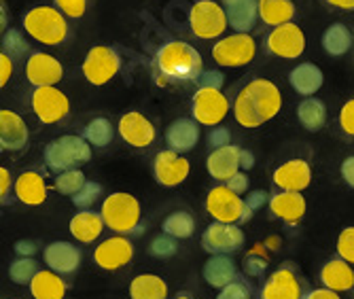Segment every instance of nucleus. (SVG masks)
I'll return each instance as SVG.
<instances>
[{"label":"nucleus","mask_w":354,"mask_h":299,"mask_svg":"<svg viewBox=\"0 0 354 299\" xmlns=\"http://www.w3.org/2000/svg\"><path fill=\"white\" fill-rule=\"evenodd\" d=\"M282 109V93L268 79L250 81L236 98L234 117L242 127H259L272 121Z\"/></svg>","instance_id":"nucleus-1"},{"label":"nucleus","mask_w":354,"mask_h":299,"mask_svg":"<svg viewBox=\"0 0 354 299\" xmlns=\"http://www.w3.org/2000/svg\"><path fill=\"white\" fill-rule=\"evenodd\" d=\"M155 69L168 81L191 83L202 77L204 62L193 45L185 41H168L155 53Z\"/></svg>","instance_id":"nucleus-2"},{"label":"nucleus","mask_w":354,"mask_h":299,"mask_svg":"<svg viewBox=\"0 0 354 299\" xmlns=\"http://www.w3.org/2000/svg\"><path fill=\"white\" fill-rule=\"evenodd\" d=\"M100 215L104 219V225L115 231L117 236H130V234H138L140 229V202L125 191H117L111 193L100 208Z\"/></svg>","instance_id":"nucleus-3"},{"label":"nucleus","mask_w":354,"mask_h":299,"mask_svg":"<svg viewBox=\"0 0 354 299\" xmlns=\"http://www.w3.org/2000/svg\"><path fill=\"white\" fill-rule=\"evenodd\" d=\"M21 24H24L26 32L32 39L43 43V45H51V47L66 43L68 32H71L68 24H66V15H64L55 7H35V9H30L24 15Z\"/></svg>","instance_id":"nucleus-4"},{"label":"nucleus","mask_w":354,"mask_h":299,"mask_svg":"<svg viewBox=\"0 0 354 299\" xmlns=\"http://www.w3.org/2000/svg\"><path fill=\"white\" fill-rule=\"evenodd\" d=\"M91 159V145L81 136H59L45 147V163L49 170L62 174L68 170H79Z\"/></svg>","instance_id":"nucleus-5"},{"label":"nucleus","mask_w":354,"mask_h":299,"mask_svg":"<svg viewBox=\"0 0 354 299\" xmlns=\"http://www.w3.org/2000/svg\"><path fill=\"white\" fill-rule=\"evenodd\" d=\"M227 13L214 0H200L189 11V28L202 41L218 39L227 30Z\"/></svg>","instance_id":"nucleus-6"},{"label":"nucleus","mask_w":354,"mask_h":299,"mask_svg":"<svg viewBox=\"0 0 354 299\" xmlns=\"http://www.w3.org/2000/svg\"><path fill=\"white\" fill-rule=\"evenodd\" d=\"M246 202L242 195L234 193L227 185H218L206 195V212L216 223H234L238 225L244 219Z\"/></svg>","instance_id":"nucleus-7"},{"label":"nucleus","mask_w":354,"mask_h":299,"mask_svg":"<svg viewBox=\"0 0 354 299\" xmlns=\"http://www.w3.org/2000/svg\"><path fill=\"white\" fill-rule=\"evenodd\" d=\"M121 69L119 53L109 45H95L83 60V75L91 85H106Z\"/></svg>","instance_id":"nucleus-8"},{"label":"nucleus","mask_w":354,"mask_h":299,"mask_svg":"<svg viewBox=\"0 0 354 299\" xmlns=\"http://www.w3.org/2000/svg\"><path fill=\"white\" fill-rule=\"evenodd\" d=\"M257 53V45L252 41L250 35H236L225 37L221 41H216V45H212V57L218 66H225V69H238V66H246L252 62Z\"/></svg>","instance_id":"nucleus-9"},{"label":"nucleus","mask_w":354,"mask_h":299,"mask_svg":"<svg viewBox=\"0 0 354 299\" xmlns=\"http://www.w3.org/2000/svg\"><path fill=\"white\" fill-rule=\"evenodd\" d=\"M30 107L35 111L37 119L47 125L66 119L71 113V102L66 93L57 87H35L30 98Z\"/></svg>","instance_id":"nucleus-10"},{"label":"nucleus","mask_w":354,"mask_h":299,"mask_svg":"<svg viewBox=\"0 0 354 299\" xmlns=\"http://www.w3.org/2000/svg\"><path fill=\"white\" fill-rule=\"evenodd\" d=\"M227 113H230V102L221 89L198 87L196 96H193V102H191V115L200 125L214 127L225 119Z\"/></svg>","instance_id":"nucleus-11"},{"label":"nucleus","mask_w":354,"mask_h":299,"mask_svg":"<svg viewBox=\"0 0 354 299\" xmlns=\"http://www.w3.org/2000/svg\"><path fill=\"white\" fill-rule=\"evenodd\" d=\"M244 244V231L234 223H210L202 234V246L210 255H230Z\"/></svg>","instance_id":"nucleus-12"},{"label":"nucleus","mask_w":354,"mask_h":299,"mask_svg":"<svg viewBox=\"0 0 354 299\" xmlns=\"http://www.w3.org/2000/svg\"><path fill=\"white\" fill-rule=\"evenodd\" d=\"M266 47L272 55L284 60H297L306 51V35L297 24H284L270 32L266 39Z\"/></svg>","instance_id":"nucleus-13"},{"label":"nucleus","mask_w":354,"mask_h":299,"mask_svg":"<svg viewBox=\"0 0 354 299\" xmlns=\"http://www.w3.org/2000/svg\"><path fill=\"white\" fill-rule=\"evenodd\" d=\"M191 172V163L187 157H183L180 153L166 149V151H159L155 155L153 161V174L155 181L164 187H178L180 183L187 181Z\"/></svg>","instance_id":"nucleus-14"},{"label":"nucleus","mask_w":354,"mask_h":299,"mask_svg":"<svg viewBox=\"0 0 354 299\" xmlns=\"http://www.w3.org/2000/svg\"><path fill=\"white\" fill-rule=\"evenodd\" d=\"M134 257V244L127 240L125 236H113L106 238L93 248V261L98 268L106 272L121 270L123 265H127Z\"/></svg>","instance_id":"nucleus-15"},{"label":"nucleus","mask_w":354,"mask_h":299,"mask_svg":"<svg viewBox=\"0 0 354 299\" xmlns=\"http://www.w3.org/2000/svg\"><path fill=\"white\" fill-rule=\"evenodd\" d=\"M64 77V66L49 53L37 51L26 62V79L35 87H55Z\"/></svg>","instance_id":"nucleus-16"},{"label":"nucleus","mask_w":354,"mask_h":299,"mask_svg":"<svg viewBox=\"0 0 354 299\" xmlns=\"http://www.w3.org/2000/svg\"><path fill=\"white\" fill-rule=\"evenodd\" d=\"M242 153H244V149H240L236 145H225V147L214 149L206 159L208 174L214 181L227 183L234 174H238L242 170Z\"/></svg>","instance_id":"nucleus-17"},{"label":"nucleus","mask_w":354,"mask_h":299,"mask_svg":"<svg viewBox=\"0 0 354 299\" xmlns=\"http://www.w3.org/2000/svg\"><path fill=\"white\" fill-rule=\"evenodd\" d=\"M119 136L136 149H145L149 145H153L155 141V125L142 115V113H125L119 119Z\"/></svg>","instance_id":"nucleus-18"},{"label":"nucleus","mask_w":354,"mask_h":299,"mask_svg":"<svg viewBox=\"0 0 354 299\" xmlns=\"http://www.w3.org/2000/svg\"><path fill=\"white\" fill-rule=\"evenodd\" d=\"M43 259H45V265L59 274V276H66V274H75L81 265V251L77 248V244L73 242H51L45 253H43Z\"/></svg>","instance_id":"nucleus-19"},{"label":"nucleus","mask_w":354,"mask_h":299,"mask_svg":"<svg viewBox=\"0 0 354 299\" xmlns=\"http://www.w3.org/2000/svg\"><path fill=\"white\" fill-rule=\"evenodd\" d=\"M312 181V168L306 159H291L282 163L274 172V185L280 187V191H295L301 193L310 187Z\"/></svg>","instance_id":"nucleus-20"},{"label":"nucleus","mask_w":354,"mask_h":299,"mask_svg":"<svg viewBox=\"0 0 354 299\" xmlns=\"http://www.w3.org/2000/svg\"><path fill=\"white\" fill-rule=\"evenodd\" d=\"M301 282L291 268L276 270L261 289V299H301Z\"/></svg>","instance_id":"nucleus-21"},{"label":"nucleus","mask_w":354,"mask_h":299,"mask_svg":"<svg viewBox=\"0 0 354 299\" xmlns=\"http://www.w3.org/2000/svg\"><path fill=\"white\" fill-rule=\"evenodd\" d=\"M221 7L227 13L230 26L240 35H248L259 19V0H221Z\"/></svg>","instance_id":"nucleus-22"},{"label":"nucleus","mask_w":354,"mask_h":299,"mask_svg":"<svg viewBox=\"0 0 354 299\" xmlns=\"http://www.w3.org/2000/svg\"><path fill=\"white\" fill-rule=\"evenodd\" d=\"M200 141V123L193 117H180L176 121H172L166 129V143L168 149L176 151V153H187Z\"/></svg>","instance_id":"nucleus-23"},{"label":"nucleus","mask_w":354,"mask_h":299,"mask_svg":"<svg viewBox=\"0 0 354 299\" xmlns=\"http://www.w3.org/2000/svg\"><path fill=\"white\" fill-rule=\"evenodd\" d=\"M306 197L295 191H278L276 195L270 197V210L276 219L295 225L304 219L306 215Z\"/></svg>","instance_id":"nucleus-24"},{"label":"nucleus","mask_w":354,"mask_h":299,"mask_svg":"<svg viewBox=\"0 0 354 299\" xmlns=\"http://www.w3.org/2000/svg\"><path fill=\"white\" fill-rule=\"evenodd\" d=\"M0 145L5 151H21L28 145L26 121L9 109L0 111Z\"/></svg>","instance_id":"nucleus-25"},{"label":"nucleus","mask_w":354,"mask_h":299,"mask_svg":"<svg viewBox=\"0 0 354 299\" xmlns=\"http://www.w3.org/2000/svg\"><path fill=\"white\" fill-rule=\"evenodd\" d=\"M104 227L106 225H104L102 215L93 210H79L68 223L71 236L81 244H91L93 240H98L102 236Z\"/></svg>","instance_id":"nucleus-26"},{"label":"nucleus","mask_w":354,"mask_h":299,"mask_svg":"<svg viewBox=\"0 0 354 299\" xmlns=\"http://www.w3.org/2000/svg\"><path fill=\"white\" fill-rule=\"evenodd\" d=\"M204 280L214 287V289H225L227 284L236 282L238 278V268L234 259H230V255H212L206 263H204Z\"/></svg>","instance_id":"nucleus-27"},{"label":"nucleus","mask_w":354,"mask_h":299,"mask_svg":"<svg viewBox=\"0 0 354 299\" xmlns=\"http://www.w3.org/2000/svg\"><path fill=\"white\" fill-rule=\"evenodd\" d=\"M320 282L335 293L352 291L354 289V270L350 268L348 261H344L339 257L329 259L323 265V270H320Z\"/></svg>","instance_id":"nucleus-28"},{"label":"nucleus","mask_w":354,"mask_h":299,"mask_svg":"<svg viewBox=\"0 0 354 299\" xmlns=\"http://www.w3.org/2000/svg\"><path fill=\"white\" fill-rule=\"evenodd\" d=\"M323 81H325L323 71H320L318 66L312 62L297 64L291 71V75H288V83H291V87L299 96H306V98H312L320 87H323Z\"/></svg>","instance_id":"nucleus-29"},{"label":"nucleus","mask_w":354,"mask_h":299,"mask_svg":"<svg viewBox=\"0 0 354 299\" xmlns=\"http://www.w3.org/2000/svg\"><path fill=\"white\" fill-rule=\"evenodd\" d=\"M13 189H15L17 199L26 206H41L47 199V185H45V179L39 172L19 174Z\"/></svg>","instance_id":"nucleus-30"},{"label":"nucleus","mask_w":354,"mask_h":299,"mask_svg":"<svg viewBox=\"0 0 354 299\" xmlns=\"http://www.w3.org/2000/svg\"><path fill=\"white\" fill-rule=\"evenodd\" d=\"M30 293L35 299H64L66 295V282L59 274L51 270H41L35 280L30 282Z\"/></svg>","instance_id":"nucleus-31"},{"label":"nucleus","mask_w":354,"mask_h":299,"mask_svg":"<svg viewBox=\"0 0 354 299\" xmlns=\"http://www.w3.org/2000/svg\"><path fill=\"white\" fill-rule=\"evenodd\" d=\"M295 17V5L291 0H259V19L266 26L278 28L291 24Z\"/></svg>","instance_id":"nucleus-32"},{"label":"nucleus","mask_w":354,"mask_h":299,"mask_svg":"<svg viewBox=\"0 0 354 299\" xmlns=\"http://www.w3.org/2000/svg\"><path fill=\"white\" fill-rule=\"evenodd\" d=\"M130 299H168V284L162 276L138 274L130 282Z\"/></svg>","instance_id":"nucleus-33"},{"label":"nucleus","mask_w":354,"mask_h":299,"mask_svg":"<svg viewBox=\"0 0 354 299\" xmlns=\"http://www.w3.org/2000/svg\"><path fill=\"white\" fill-rule=\"evenodd\" d=\"M297 119L308 132H318L323 129L327 123V107L323 100L318 98H306L297 107Z\"/></svg>","instance_id":"nucleus-34"},{"label":"nucleus","mask_w":354,"mask_h":299,"mask_svg":"<svg viewBox=\"0 0 354 299\" xmlns=\"http://www.w3.org/2000/svg\"><path fill=\"white\" fill-rule=\"evenodd\" d=\"M352 41L354 37L350 35V30L344 26V24H331L325 35H323V49L333 55V57H339L344 53H348V49L352 47Z\"/></svg>","instance_id":"nucleus-35"},{"label":"nucleus","mask_w":354,"mask_h":299,"mask_svg":"<svg viewBox=\"0 0 354 299\" xmlns=\"http://www.w3.org/2000/svg\"><path fill=\"white\" fill-rule=\"evenodd\" d=\"M162 229H164V234H168L176 240H187L193 236V231H196V219L185 210H176L164 219Z\"/></svg>","instance_id":"nucleus-36"},{"label":"nucleus","mask_w":354,"mask_h":299,"mask_svg":"<svg viewBox=\"0 0 354 299\" xmlns=\"http://www.w3.org/2000/svg\"><path fill=\"white\" fill-rule=\"evenodd\" d=\"M83 138L91 145V147H109L113 141V125L109 119L104 117H95L93 121H89L83 129Z\"/></svg>","instance_id":"nucleus-37"},{"label":"nucleus","mask_w":354,"mask_h":299,"mask_svg":"<svg viewBox=\"0 0 354 299\" xmlns=\"http://www.w3.org/2000/svg\"><path fill=\"white\" fill-rule=\"evenodd\" d=\"M39 272L41 270H39V263L35 257H17L9 265V278L15 284H30Z\"/></svg>","instance_id":"nucleus-38"},{"label":"nucleus","mask_w":354,"mask_h":299,"mask_svg":"<svg viewBox=\"0 0 354 299\" xmlns=\"http://www.w3.org/2000/svg\"><path fill=\"white\" fill-rule=\"evenodd\" d=\"M87 179L81 170H68V172H62L57 174L55 179V189L62 193V195H77L83 187H85Z\"/></svg>","instance_id":"nucleus-39"},{"label":"nucleus","mask_w":354,"mask_h":299,"mask_svg":"<svg viewBox=\"0 0 354 299\" xmlns=\"http://www.w3.org/2000/svg\"><path fill=\"white\" fill-rule=\"evenodd\" d=\"M100 197H102V185L100 183H93V181H87L85 187L77 195H73L71 199H73V204L79 210H89L95 202H98Z\"/></svg>","instance_id":"nucleus-40"},{"label":"nucleus","mask_w":354,"mask_h":299,"mask_svg":"<svg viewBox=\"0 0 354 299\" xmlns=\"http://www.w3.org/2000/svg\"><path fill=\"white\" fill-rule=\"evenodd\" d=\"M178 251V244H176V238L168 236V234H162L151 240L149 244V253L155 257V259H170L174 257Z\"/></svg>","instance_id":"nucleus-41"},{"label":"nucleus","mask_w":354,"mask_h":299,"mask_svg":"<svg viewBox=\"0 0 354 299\" xmlns=\"http://www.w3.org/2000/svg\"><path fill=\"white\" fill-rule=\"evenodd\" d=\"M28 43H26V39L19 35L17 30H9V32H5L3 35V53L5 55H9L11 60L13 57H21L26 51H28Z\"/></svg>","instance_id":"nucleus-42"},{"label":"nucleus","mask_w":354,"mask_h":299,"mask_svg":"<svg viewBox=\"0 0 354 299\" xmlns=\"http://www.w3.org/2000/svg\"><path fill=\"white\" fill-rule=\"evenodd\" d=\"M337 257L354 265V225L344 227L337 238Z\"/></svg>","instance_id":"nucleus-43"},{"label":"nucleus","mask_w":354,"mask_h":299,"mask_svg":"<svg viewBox=\"0 0 354 299\" xmlns=\"http://www.w3.org/2000/svg\"><path fill=\"white\" fill-rule=\"evenodd\" d=\"M55 9H59L66 17H83L87 11V0H53Z\"/></svg>","instance_id":"nucleus-44"},{"label":"nucleus","mask_w":354,"mask_h":299,"mask_svg":"<svg viewBox=\"0 0 354 299\" xmlns=\"http://www.w3.org/2000/svg\"><path fill=\"white\" fill-rule=\"evenodd\" d=\"M216 299H250V291L244 282H232L218 291Z\"/></svg>","instance_id":"nucleus-45"},{"label":"nucleus","mask_w":354,"mask_h":299,"mask_svg":"<svg viewBox=\"0 0 354 299\" xmlns=\"http://www.w3.org/2000/svg\"><path fill=\"white\" fill-rule=\"evenodd\" d=\"M339 125L348 136H354V98L342 107L339 111Z\"/></svg>","instance_id":"nucleus-46"},{"label":"nucleus","mask_w":354,"mask_h":299,"mask_svg":"<svg viewBox=\"0 0 354 299\" xmlns=\"http://www.w3.org/2000/svg\"><path fill=\"white\" fill-rule=\"evenodd\" d=\"M225 83V77L218 71H204L202 77L198 79L200 87H212V89H221Z\"/></svg>","instance_id":"nucleus-47"},{"label":"nucleus","mask_w":354,"mask_h":299,"mask_svg":"<svg viewBox=\"0 0 354 299\" xmlns=\"http://www.w3.org/2000/svg\"><path fill=\"white\" fill-rule=\"evenodd\" d=\"M225 185H227L234 193H238V195H242V193H246L248 191V185H250V181H248V176H246V172H238V174H234L227 183H225Z\"/></svg>","instance_id":"nucleus-48"},{"label":"nucleus","mask_w":354,"mask_h":299,"mask_svg":"<svg viewBox=\"0 0 354 299\" xmlns=\"http://www.w3.org/2000/svg\"><path fill=\"white\" fill-rule=\"evenodd\" d=\"M268 197H270V195H268L266 191H250L248 197L244 199V202H246V208H250V210L254 212L257 208H261L266 202H270Z\"/></svg>","instance_id":"nucleus-49"},{"label":"nucleus","mask_w":354,"mask_h":299,"mask_svg":"<svg viewBox=\"0 0 354 299\" xmlns=\"http://www.w3.org/2000/svg\"><path fill=\"white\" fill-rule=\"evenodd\" d=\"M13 75V60L5 53H0V85H7Z\"/></svg>","instance_id":"nucleus-50"},{"label":"nucleus","mask_w":354,"mask_h":299,"mask_svg":"<svg viewBox=\"0 0 354 299\" xmlns=\"http://www.w3.org/2000/svg\"><path fill=\"white\" fill-rule=\"evenodd\" d=\"M208 141H210V145L212 147H225V145H232L230 143V132L225 129V127H216V129H212L210 132V136H208Z\"/></svg>","instance_id":"nucleus-51"},{"label":"nucleus","mask_w":354,"mask_h":299,"mask_svg":"<svg viewBox=\"0 0 354 299\" xmlns=\"http://www.w3.org/2000/svg\"><path fill=\"white\" fill-rule=\"evenodd\" d=\"M301 299H342V297H339V293H335V291H331V289L323 287V289L308 291Z\"/></svg>","instance_id":"nucleus-52"},{"label":"nucleus","mask_w":354,"mask_h":299,"mask_svg":"<svg viewBox=\"0 0 354 299\" xmlns=\"http://www.w3.org/2000/svg\"><path fill=\"white\" fill-rule=\"evenodd\" d=\"M342 179L354 189V155L342 161Z\"/></svg>","instance_id":"nucleus-53"},{"label":"nucleus","mask_w":354,"mask_h":299,"mask_svg":"<svg viewBox=\"0 0 354 299\" xmlns=\"http://www.w3.org/2000/svg\"><path fill=\"white\" fill-rule=\"evenodd\" d=\"M15 253L19 257H32L37 253V244L32 240H19V242H15Z\"/></svg>","instance_id":"nucleus-54"},{"label":"nucleus","mask_w":354,"mask_h":299,"mask_svg":"<svg viewBox=\"0 0 354 299\" xmlns=\"http://www.w3.org/2000/svg\"><path fill=\"white\" fill-rule=\"evenodd\" d=\"M9 189H11V174L7 168H0V195H3V204L7 202Z\"/></svg>","instance_id":"nucleus-55"},{"label":"nucleus","mask_w":354,"mask_h":299,"mask_svg":"<svg viewBox=\"0 0 354 299\" xmlns=\"http://www.w3.org/2000/svg\"><path fill=\"white\" fill-rule=\"evenodd\" d=\"M325 3L335 7V9H346V11L354 9V0H325Z\"/></svg>","instance_id":"nucleus-56"},{"label":"nucleus","mask_w":354,"mask_h":299,"mask_svg":"<svg viewBox=\"0 0 354 299\" xmlns=\"http://www.w3.org/2000/svg\"><path fill=\"white\" fill-rule=\"evenodd\" d=\"M254 165V155L250 151H244L242 153V170H250Z\"/></svg>","instance_id":"nucleus-57"},{"label":"nucleus","mask_w":354,"mask_h":299,"mask_svg":"<svg viewBox=\"0 0 354 299\" xmlns=\"http://www.w3.org/2000/svg\"><path fill=\"white\" fill-rule=\"evenodd\" d=\"M174 299H191V297H189V295H187V293H180V295H176V297H174Z\"/></svg>","instance_id":"nucleus-58"}]
</instances>
